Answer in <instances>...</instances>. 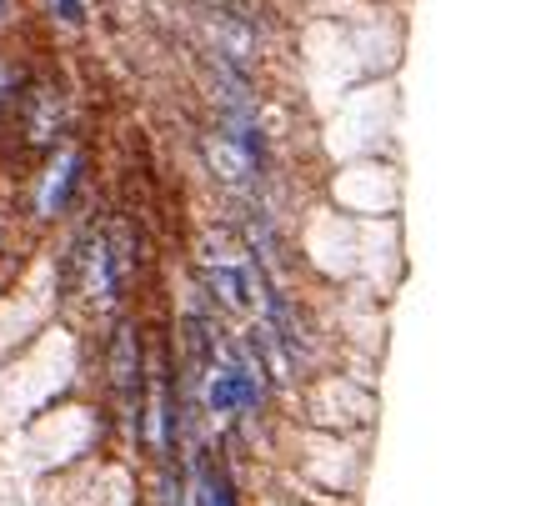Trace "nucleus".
<instances>
[{
  "label": "nucleus",
  "instance_id": "7",
  "mask_svg": "<svg viewBox=\"0 0 556 506\" xmlns=\"http://www.w3.org/2000/svg\"><path fill=\"white\" fill-rule=\"evenodd\" d=\"M21 16H26V0H0V46L11 41V31L21 26Z\"/></svg>",
  "mask_w": 556,
  "mask_h": 506
},
{
  "label": "nucleus",
  "instance_id": "3",
  "mask_svg": "<svg viewBox=\"0 0 556 506\" xmlns=\"http://www.w3.org/2000/svg\"><path fill=\"white\" fill-rule=\"evenodd\" d=\"M146 371H151V356H146V336L141 326L121 311L111 316V331H106V351H101V376L111 386V396L121 401L126 421L136 426L141 416V391H146Z\"/></svg>",
  "mask_w": 556,
  "mask_h": 506
},
{
  "label": "nucleus",
  "instance_id": "6",
  "mask_svg": "<svg viewBox=\"0 0 556 506\" xmlns=\"http://www.w3.org/2000/svg\"><path fill=\"white\" fill-rule=\"evenodd\" d=\"M201 506H236V491H231L226 471H206L201 476Z\"/></svg>",
  "mask_w": 556,
  "mask_h": 506
},
{
  "label": "nucleus",
  "instance_id": "2",
  "mask_svg": "<svg viewBox=\"0 0 556 506\" xmlns=\"http://www.w3.org/2000/svg\"><path fill=\"white\" fill-rule=\"evenodd\" d=\"M86 171H91V156H86L81 141H66L51 156H41L36 176H31V191H26V216L36 226H61L86 196V181H91Z\"/></svg>",
  "mask_w": 556,
  "mask_h": 506
},
{
  "label": "nucleus",
  "instance_id": "4",
  "mask_svg": "<svg viewBox=\"0 0 556 506\" xmlns=\"http://www.w3.org/2000/svg\"><path fill=\"white\" fill-rule=\"evenodd\" d=\"M31 61L21 56V51H11V46H0V126H6V116H11V106H16V96H21V86L31 81Z\"/></svg>",
  "mask_w": 556,
  "mask_h": 506
},
{
  "label": "nucleus",
  "instance_id": "5",
  "mask_svg": "<svg viewBox=\"0 0 556 506\" xmlns=\"http://www.w3.org/2000/svg\"><path fill=\"white\" fill-rule=\"evenodd\" d=\"M41 16H46V26L61 31V36H86L96 6H91V0H46V11H41Z\"/></svg>",
  "mask_w": 556,
  "mask_h": 506
},
{
  "label": "nucleus",
  "instance_id": "1",
  "mask_svg": "<svg viewBox=\"0 0 556 506\" xmlns=\"http://www.w3.org/2000/svg\"><path fill=\"white\" fill-rule=\"evenodd\" d=\"M71 126H76V116H71V91H66V81H61L56 71H41V66H36L31 81L21 86L6 126H0V136L11 141L16 156L41 161V156H51L56 146L71 141Z\"/></svg>",
  "mask_w": 556,
  "mask_h": 506
}]
</instances>
